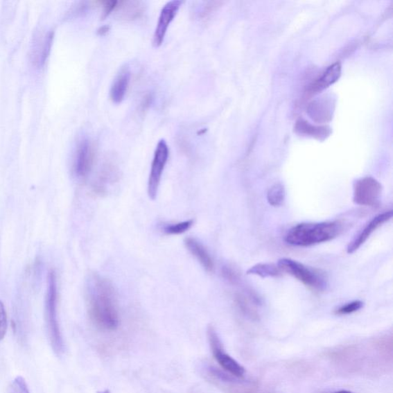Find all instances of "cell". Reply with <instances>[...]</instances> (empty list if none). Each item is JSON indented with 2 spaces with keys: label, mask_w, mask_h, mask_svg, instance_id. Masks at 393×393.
<instances>
[{
  "label": "cell",
  "mask_w": 393,
  "mask_h": 393,
  "mask_svg": "<svg viewBox=\"0 0 393 393\" xmlns=\"http://www.w3.org/2000/svg\"><path fill=\"white\" fill-rule=\"evenodd\" d=\"M89 315L93 324L103 332L117 330L120 324L115 288L98 275L89 277L87 286Z\"/></svg>",
  "instance_id": "cell-1"
},
{
  "label": "cell",
  "mask_w": 393,
  "mask_h": 393,
  "mask_svg": "<svg viewBox=\"0 0 393 393\" xmlns=\"http://www.w3.org/2000/svg\"><path fill=\"white\" fill-rule=\"evenodd\" d=\"M342 229L339 221L302 223L290 228L285 236V241L292 246L310 247L337 238Z\"/></svg>",
  "instance_id": "cell-2"
},
{
  "label": "cell",
  "mask_w": 393,
  "mask_h": 393,
  "mask_svg": "<svg viewBox=\"0 0 393 393\" xmlns=\"http://www.w3.org/2000/svg\"><path fill=\"white\" fill-rule=\"evenodd\" d=\"M45 316L50 344L57 355H62L65 350V344L57 313V281L53 270H50L47 275Z\"/></svg>",
  "instance_id": "cell-3"
},
{
  "label": "cell",
  "mask_w": 393,
  "mask_h": 393,
  "mask_svg": "<svg viewBox=\"0 0 393 393\" xmlns=\"http://www.w3.org/2000/svg\"><path fill=\"white\" fill-rule=\"evenodd\" d=\"M277 265L283 274L294 277L311 290L323 291L326 288L324 277L317 270L306 267L302 263L290 259H282L278 261Z\"/></svg>",
  "instance_id": "cell-4"
},
{
  "label": "cell",
  "mask_w": 393,
  "mask_h": 393,
  "mask_svg": "<svg viewBox=\"0 0 393 393\" xmlns=\"http://www.w3.org/2000/svg\"><path fill=\"white\" fill-rule=\"evenodd\" d=\"M208 338L213 358L220 367L235 378L244 377L246 373L245 367L225 351L222 342L216 329L212 326L208 328Z\"/></svg>",
  "instance_id": "cell-5"
},
{
  "label": "cell",
  "mask_w": 393,
  "mask_h": 393,
  "mask_svg": "<svg viewBox=\"0 0 393 393\" xmlns=\"http://www.w3.org/2000/svg\"><path fill=\"white\" fill-rule=\"evenodd\" d=\"M383 186L374 177H364L355 182L353 202L357 205L375 207L381 202Z\"/></svg>",
  "instance_id": "cell-6"
},
{
  "label": "cell",
  "mask_w": 393,
  "mask_h": 393,
  "mask_svg": "<svg viewBox=\"0 0 393 393\" xmlns=\"http://www.w3.org/2000/svg\"><path fill=\"white\" fill-rule=\"evenodd\" d=\"M168 158V146L166 140L161 139L156 146L148 177V194L149 198L152 200H155L158 195L162 175Z\"/></svg>",
  "instance_id": "cell-7"
},
{
  "label": "cell",
  "mask_w": 393,
  "mask_h": 393,
  "mask_svg": "<svg viewBox=\"0 0 393 393\" xmlns=\"http://www.w3.org/2000/svg\"><path fill=\"white\" fill-rule=\"evenodd\" d=\"M95 160V149L91 141L83 138L78 143L74 158V173L78 178L87 177Z\"/></svg>",
  "instance_id": "cell-8"
},
{
  "label": "cell",
  "mask_w": 393,
  "mask_h": 393,
  "mask_svg": "<svg viewBox=\"0 0 393 393\" xmlns=\"http://www.w3.org/2000/svg\"><path fill=\"white\" fill-rule=\"evenodd\" d=\"M182 3L180 0H173L163 6L153 35L154 46L159 47L163 44L168 27L175 18Z\"/></svg>",
  "instance_id": "cell-9"
},
{
  "label": "cell",
  "mask_w": 393,
  "mask_h": 393,
  "mask_svg": "<svg viewBox=\"0 0 393 393\" xmlns=\"http://www.w3.org/2000/svg\"><path fill=\"white\" fill-rule=\"evenodd\" d=\"M392 217V211H385L382 213L378 214L376 217L372 219L364 227L361 232L356 236L355 239L349 243L347 247V253L349 254H353L359 250V248L365 244V242L370 238L378 227L387 223Z\"/></svg>",
  "instance_id": "cell-10"
},
{
  "label": "cell",
  "mask_w": 393,
  "mask_h": 393,
  "mask_svg": "<svg viewBox=\"0 0 393 393\" xmlns=\"http://www.w3.org/2000/svg\"><path fill=\"white\" fill-rule=\"evenodd\" d=\"M131 69L128 64L121 67L111 85L110 95L114 103L123 101L131 80Z\"/></svg>",
  "instance_id": "cell-11"
},
{
  "label": "cell",
  "mask_w": 393,
  "mask_h": 393,
  "mask_svg": "<svg viewBox=\"0 0 393 393\" xmlns=\"http://www.w3.org/2000/svg\"><path fill=\"white\" fill-rule=\"evenodd\" d=\"M340 76V63L335 62L331 67H329L322 76L310 85L308 89H307V94L316 95L317 93L324 91L335 82H338Z\"/></svg>",
  "instance_id": "cell-12"
},
{
  "label": "cell",
  "mask_w": 393,
  "mask_h": 393,
  "mask_svg": "<svg viewBox=\"0 0 393 393\" xmlns=\"http://www.w3.org/2000/svg\"><path fill=\"white\" fill-rule=\"evenodd\" d=\"M184 245L188 251L195 257L197 261L201 263L203 268L211 273L214 269V263L208 250L195 238H188L184 241Z\"/></svg>",
  "instance_id": "cell-13"
},
{
  "label": "cell",
  "mask_w": 393,
  "mask_h": 393,
  "mask_svg": "<svg viewBox=\"0 0 393 393\" xmlns=\"http://www.w3.org/2000/svg\"><path fill=\"white\" fill-rule=\"evenodd\" d=\"M333 106L331 99L321 98L309 105L307 112L317 123H326L332 119Z\"/></svg>",
  "instance_id": "cell-14"
},
{
  "label": "cell",
  "mask_w": 393,
  "mask_h": 393,
  "mask_svg": "<svg viewBox=\"0 0 393 393\" xmlns=\"http://www.w3.org/2000/svg\"><path fill=\"white\" fill-rule=\"evenodd\" d=\"M113 12L121 19L132 21L143 16L146 12V4L141 1H117Z\"/></svg>",
  "instance_id": "cell-15"
},
{
  "label": "cell",
  "mask_w": 393,
  "mask_h": 393,
  "mask_svg": "<svg viewBox=\"0 0 393 393\" xmlns=\"http://www.w3.org/2000/svg\"><path fill=\"white\" fill-rule=\"evenodd\" d=\"M297 133L319 140H324L331 134V128L328 126H315L310 124L308 121L301 119L297 121L295 125Z\"/></svg>",
  "instance_id": "cell-16"
},
{
  "label": "cell",
  "mask_w": 393,
  "mask_h": 393,
  "mask_svg": "<svg viewBox=\"0 0 393 393\" xmlns=\"http://www.w3.org/2000/svg\"><path fill=\"white\" fill-rule=\"evenodd\" d=\"M247 274L259 276L261 278L278 277L283 273L277 264L269 263H260L247 270Z\"/></svg>",
  "instance_id": "cell-17"
},
{
  "label": "cell",
  "mask_w": 393,
  "mask_h": 393,
  "mask_svg": "<svg viewBox=\"0 0 393 393\" xmlns=\"http://www.w3.org/2000/svg\"><path fill=\"white\" fill-rule=\"evenodd\" d=\"M286 198V191L283 184L279 182L271 186L267 194L268 203L273 207L281 206Z\"/></svg>",
  "instance_id": "cell-18"
},
{
  "label": "cell",
  "mask_w": 393,
  "mask_h": 393,
  "mask_svg": "<svg viewBox=\"0 0 393 393\" xmlns=\"http://www.w3.org/2000/svg\"><path fill=\"white\" fill-rule=\"evenodd\" d=\"M193 225H194V221L189 220L182 221V222L166 225L162 230L167 235H180L187 232Z\"/></svg>",
  "instance_id": "cell-19"
},
{
  "label": "cell",
  "mask_w": 393,
  "mask_h": 393,
  "mask_svg": "<svg viewBox=\"0 0 393 393\" xmlns=\"http://www.w3.org/2000/svg\"><path fill=\"white\" fill-rule=\"evenodd\" d=\"M54 39V32H49L45 37L44 44H42L41 51L40 54V63L42 66L46 62L48 59L49 55L50 53V50L53 45V42Z\"/></svg>",
  "instance_id": "cell-20"
},
{
  "label": "cell",
  "mask_w": 393,
  "mask_h": 393,
  "mask_svg": "<svg viewBox=\"0 0 393 393\" xmlns=\"http://www.w3.org/2000/svg\"><path fill=\"white\" fill-rule=\"evenodd\" d=\"M236 304L238 306L241 311L250 317L256 318L257 313L253 309L248 299L241 295H237L235 297Z\"/></svg>",
  "instance_id": "cell-21"
},
{
  "label": "cell",
  "mask_w": 393,
  "mask_h": 393,
  "mask_svg": "<svg viewBox=\"0 0 393 393\" xmlns=\"http://www.w3.org/2000/svg\"><path fill=\"white\" fill-rule=\"evenodd\" d=\"M363 302L361 301H354L349 302L339 307L338 310L335 311L337 315H348L355 312L359 311L363 307Z\"/></svg>",
  "instance_id": "cell-22"
},
{
  "label": "cell",
  "mask_w": 393,
  "mask_h": 393,
  "mask_svg": "<svg viewBox=\"0 0 393 393\" xmlns=\"http://www.w3.org/2000/svg\"><path fill=\"white\" fill-rule=\"evenodd\" d=\"M10 393H30L27 383L22 376H17L10 387Z\"/></svg>",
  "instance_id": "cell-23"
},
{
  "label": "cell",
  "mask_w": 393,
  "mask_h": 393,
  "mask_svg": "<svg viewBox=\"0 0 393 393\" xmlns=\"http://www.w3.org/2000/svg\"><path fill=\"white\" fill-rule=\"evenodd\" d=\"M8 321H7V313L4 304L0 301V341H2L7 331Z\"/></svg>",
  "instance_id": "cell-24"
},
{
  "label": "cell",
  "mask_w": 393,
  "mask_h": 393,
  "mask_svg": "<svg viewBox=\"0 0 393 393\" xmlns=\"http://www.w3.org/2000/svg\"><path fill=\"white\" fill-rule=\"evenodd\" d=\"M220 4V2L207 3L206 5L203 6L201 12H200V17L202 19L209 18L211 15V13L218 8Z\"/></svg>",
  "instance_id": "cell-25"
},
{
  "label": "cell",
  "mask_w": 393,
  "mask_h": 393,
  "mask_svg": "<svg viewBox=\"0 0 393 393\" xmlns=\"http://www.w3.org/2000/svg\"><path fill=\"white\" fill-rule=\"evenodd\" d=\"M222 274L228 281L235 283L238 281V275L236 271L231 267H224L222 269Z\"/></svg>",
  "instance_id": "cell-26"
},
{
  "label": "cell",
  "mask_w": 393,
  "mask_h": 393,
  "mask_svg": "<svg viewBox=\"0 0 393 393\" xmlns=\"http://www.w3.org/2000/svg\"><path fill=\"white\" fill-rule=\"evenodd\" d=\"M110 27L109 26H103L100 27L98 28V33L100 35H104L107 33H108L110 31Z\"/></svg>",
  "instance_id": "cell-27"
},
{
  "label": "cell",
  "mask_w": 393,
  "mask_h": 393,
  "mask_svg": "<svg viewBox=\"0 0 393 393\" xmlns=\"http://www.w3.org/2000/svg\"><path fill=\"white\" fill-rule=\"evenodd\" d=\"M333 393H355V392L348 390H340V391L335 392Z\"/></svg>",
  "instance_id": "cell-28"
},
{
  "label": "cell",
  "mask_w": 393,
  "mask_h": 393,
  "mask_svg": "<svg viewBox=\"0 0 393 393\" xmlns=\"http://www.w3.org/2000/svg\"><path fill=\"white\" fill-rule=\"evenodd\" d=\"M97 393H111L110 390H103V391H99Z\"/></svg>",
  "instance_id": "cell-29"
}]
</instances>
